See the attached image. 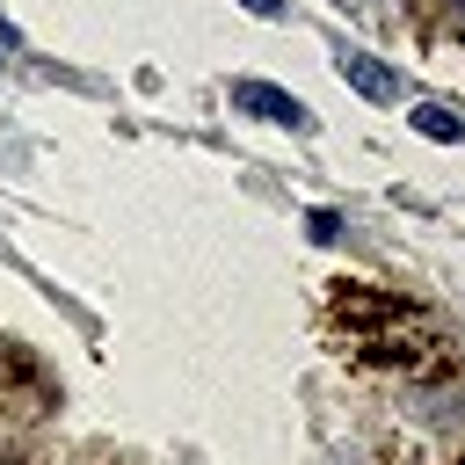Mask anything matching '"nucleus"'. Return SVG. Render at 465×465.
<instances>
[{
  "mask_svg": "<svg viewBox=\"0 0 465 465\" xmlns=\"http://www.w3.org/2000/svg\"><path fill=\"white\" fill-rule=\"evenodd\" d=\"M247 7H254V15H276V7H283V0H247Z\"/></svg>",
  "mask_w": 465,
  "mask_h": 465,
  "instance_id": "6",
  "label": "nucleus"
},
{
  "mask_svg": "<svg viewBox=\"0 0 465 465\" xmlns=\"http://www.w3.org/2000/svg\"><path fill=\"white\" fill-rule=\"evenodd\" d=\"M232 109H247V116H262V124H291V131H305L312 116H305V102L298 94H283V87H269V80H232Z\"/></svg>",
  "mask_w": 465,
  "mask_h": 465,
  "instance_id": "3",
  "label": "nucleus"
},
{
  "mask_svg": "<svg viewBox=\"0 0 465 465\" xmlns=\"http://www.w3.org/2000/svg\"><path fill=\"white\" fill-rule=\"evenodd\" d=\"M327 327L349 341V356L363 363H407V371H436L443 363V334L429 312H414L407 298L392 291H371V283H334V305H327Z\"/></svg>",
  "mask_w": 465,
  "mask_h": 465,
  "instance_id": "1",
  "label": "nucleus"
},
{
  "mask_svg": "<svg viewBox=\"0 0 465 465\" xmlns=\"http://www.w3.org/2000/svg\"><path fill=\"white\" fill-rule=\"evenodd\" d=\"M407 124H414L421 138H436V145H458V138H465V124H458L443 102H414V109H407Z\"/></svg>",
  "mask_w": 465,
  "mask_h": 465,
  "instance_id": "5",
  "label": "nucleus"
},
{
  "mask_svg": "<svg viewBox=\"0 0 465 465\" xmlns=\"http://www.w3.org/2000/svg\"><path fill=\"white\" fill-rule=\"evenodd\" d=\"M341 80L363 94V102H392L400 94V80H392V65H378L371 51H341Z\"/></svg>",
  "mask_w": 465,
  "mask_h": 465,
  "instance_id": "4",
  "label": "nucleus"
},
{
  "mask_svg": "<svg viewBox=\"0 0 465 465\" xmlns=\"http://www.w3.org/2000/svg\"><path fill=\"white\" fill-rule=\"evenodd\" d=\"M51 407H58L51 378H44L15 341H0V450H22Z\"/></svg>",
  "mask_w": 465,
  "mask_h": 465,
  "instance_id": "2",
  "label": "nucleus"
}]
</instances>
